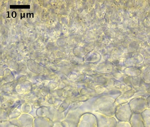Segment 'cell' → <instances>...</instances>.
Instances as JSON below:
<instances>
[{
	"label": "cell",
	"instance_id": "1",
	"mask_svg": "<svg viewBox=\"0 0 150 127\" xmlns=\"http://www.w3.org/2000/svg\"><path fill=\"white\" fill-rule=\"evenodd\" d=\"M117 127H132L131 126L128 124H120L117 126Z\"/></svg>",
	"mask_w": 150,
	"mask_h": 127
}]
</instances>
